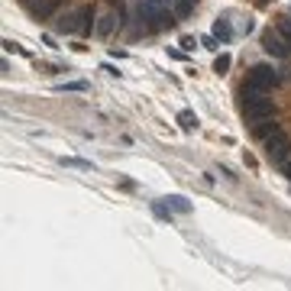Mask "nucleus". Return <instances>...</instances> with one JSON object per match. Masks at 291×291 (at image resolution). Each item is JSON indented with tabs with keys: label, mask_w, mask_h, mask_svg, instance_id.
<instances>
[{
	"label": "nucleus",
	"mask_w": 291,
	"mask_h": 291,
	"mask_svg": "<svg viewBox=\"0 0 291 291\" xmlns=\"http://www.w3.org/2000/svg\"><path fill=\"white\" fill-rule=\"evenodd\" d=\"M3 52H13V55H26L23 46H16L13 39H3Z\"/></svg>",
	"instance_id": "18"
},
{
	"label": "nucleus",
	"mask_w": 291,
	"mask_h": 291,
	"mask_svg": "<svg viewBox=\"0 0 291 291\" xmlns=\"http://www.w3.org/2000/svg\"><path fill=\"white\" fill-rule=\"evenodd\" d=\"M87 81H65V85H55V91H75V94H85L87 91Z\"/></svg>",
	"instance_id": "13"
},
{
	"label": "nucleus",
	"mask_w": 291,
	"mask_h": 291,
	"mask_svg": "<svg viewBox=\"0 0 291 291\" xmlns=\"http://www.w3.org/2000/svg\"><path fill=\"white\" fill-rule=\"evenodd\" d=\"M61 165H68V169H94L91 162H85V159H68V155H61Z\"/></svg>",
	"instance_id": "14"
},
{
	"label": "nucleus",
	"mask_w": 291,
	"mask_h": 291,
	"mask_svg": "<svg viewBox=\"0 0 291 291\" xmlns=\"http://www.w3.org/2000/svg\"><path fill=\"white\" fill-rule=\"evenodd\" d=\"M262 49H265L268 55H275V58H288V42H285V36L278 29L262 32Z\"/></svg>",
	"instance_id": "4"
},
{
	"label": "nucleus",
	"mask_w": 291,
	"mask_h": 291,
	"mask_svg": "<svg viewBox=\"0 0 291 291\" xmlns=\"http://www.w3.org/2000/svg\"><path fill=\"white\" fill-rule=\"evenodd\" d=\"M175 120H178V126H181V130H188V133L198 130V114H194V110H178Z\"/></svg>",
	"instance_id": "9"
},
{
	"label": "nucleus",
	"mask_w": 291,
	"mask_h": 291,
	"mask_svg": "<svg viewBox=\"0 0 291 291\" xmlns=\"http://www.w3.org/2000/svg\"><path fill=\"white\" fill-rule=\"evenodd\" d=\"M214 36L220 39V42H230V39H233V29H230V20H223V16H220V20H217V23H214Z\"/></svg>",
	"instance_id": "10"
},
{
	"label": "nucleus",
	"mask_w": 291,
	"mask_h": 291,
	"mask_svg": "<svg viewBox=\"0 0 291 291\" xmlns=\"http://www.w3.org/2000/svg\"><path fill=\"white\" fill-rule=\"evenodd\" d=\"M243 116L249 123H259V120H268V116H275V104L268 97L265 91H243Z\"/></svg>",
	"instance_id": "1"
},
{
	"label": "nucleus",
	"mask_w": 291,
	"mask_h": 291,
	"mask_svg": "<svg viewBox=\"0 0 291 291\" xmlns=\"http://www.w3.org/2000/svg\"><path fill=\"white\" fill-rule=\"evenodd\" d=\"M194 46H201V39H194V36H181V52H194Z\"/></svg>",
	"instance_id": "17"
},
{
	"label": "nucleus",
	"mask_w": 291,
	"mask_h": 291,
	"mask_svg": "<svg viewBox=\"0 0 291 291\" xmlns=\"http://www.w3.org/2000/svg\"><path fill=\"white\" fill-rule=\"evenodd\" d=\"M262 146H265V159L272 162V165H282V162L291 155V136H288V133H282V130H278L275 136H268Z\"/></svg>",
	"instance_id": "3"
},
{
	"label": "nucleus",
	"mask_w": 291,
	"mask_h": 291,
	"mask_svg": "<svg viewBox=\"0 0 291 291\" xmlns=\"http://www.w3.org/2000/svg\"><path fill=\"white\" fill-rule=\"evenodd\" d=\"M278 81H282V75L272 65H253L243 81V91H265L268 94L272 87H278Z\"/></svg>",
	"instance_id": "2"
},
{
	"label": "nucleus",
	"mask_w": 291,
	"mask_h": 291,
	"mask_svg": "<svg viewBox=\"0 0 291 291\" xmlns=\"http://www.w3.org/2000/svg\"><path fill=\"white\" fill-rule=\"evenodd\" d=\"M165 204H169L172 210H175V214H191V210H194L191 201L181 198V194H169V198H165Z\"/></svg>",
	"instance_id": "8"
},
{
	"label": "nucleus",
	"mask_w": 291,
	"mask_h": 291,
	"mask_svg": "<svg viewBox=\"0 0 291 291\" xmlns=\"http://www.w3.org/2000/svg\"><path fill=\"white\" fill-rule=\"evenodd\" d=\"M201 46H204V49H207V52H217V49H220V46H223V42H220V39H217V36H214V32H210V36H201Z\"/></svg>",
	"instance_id": "15"
},
{
	"label": "nucleus",
	"mask_w": 291,
	"mask_h": 291,
	"mask_svg": "<svg viewBox=\"0 0 291 291\" xmlns=\"http://www.w3.org/2000/svg\"><path fill=\"white\" fill-rule=\"evenodd\" d=\"M278 32H282L285 42L291 46V16H288V20H278Z\"/></svg>",
	"instance_id": "16"
},
{
	"label": "nucleus",
	"mask_w": 291,
	"mask_h": 291,
	"mask_svg": "<svg viewBox=\"0 0 291 291\" xmlns=\"http://www.w3.org/2000/svg\"><path fill=\"white\" fill-rule=\"evenodd\" d=\"M230 65H233V58L227 52H217V58H214V71L217 75H227V71H230Z\"/></svg>",
	"instance_id": "12"
},
{
	"label": "nucleus",
	"mask_w": 291,
	"mask_h": 291,
	"mask_svg": "<svg viewBox=\"0 0 291 291\" xmlns=\"http://www.w3.org/2000/svg\"><path fill=\"white\" fill-rule=\"evenodd\" d=\"M116 20H120V10H116V13H104V16H100V20H97V26H94V32H97L100 39H107L110 32H114Z\"/></svg>",
	"instance_id": "7"
},
{
	"label": "nucleus",
	"mask_w": 291,
	"mask_h": 291,
	"mask_svg": "<svg viewBox=\"0 0 291 291\" xmlns=\"http://www.w3.org/2000/svg\"><path fill=\"white\" fill-rule=\"evenodd\" d=\"M278 130H282V126H278V123L272 120V116H268V120H259V123H256V126H253V136L265 143V139H268V136H275Z\"/></svg>",
	"instance_id": "6"
},
{
	"label": "nucleus",
	"mask_w": 291,
	"mask_h": 291,
	"mask_svg": "<svg viewBox=\"0 0 291 291\" xmlns=\"http://www.w3.org/2000/svg\"><path fill=\"white\" fill-rule=\"evenodd\" d=\"M282 172H285V175L291 178V159H285V162H282Z\"/></svg>",
	"instance_id": "19"
},
{
	"label": "nucleus",
	"mask_w": 291,
	"mask_h": 291,
	"mask_svg": "<svg viewBox=\"0 0 291 291\" xmlns=\"http://www.w3.org/2000/svg\"><path fill=\"white\" fill-rule=\"evenodd\" d=\"M55 10H58V0H42V3H36V7H32V13H36L39 20H46V16H52Z\"/></svg>",
	"instance_id": "11"
},
{
	"label": "nucleus",
	"mask_w": 291,
	"mask_h": 291,
	"mask_svg": "<svg viewBox=\"0 0 291 291\" xmlns=\"http://www.w3.org/2000/svg\"><path fill=\"white\" fill-rule=\"evenodd\" d=\"M288 16H291V3H288Z\"/></svg>",
	"instance_id": "20"
},
{
	"label": "nucleus",
	"mask_w": 291,
	"mask_h": 291,
	"mask_svg": "<svg viewBox=\"0 0 291 291\" xmlns=\"http://www.w3.org/2000/svg\"><path fill=\"white\" fill-rule=\"evenodd\" d=\"M78 20H81V10H78V13H65V16L55 20V29L58 32H81V23H78Z\"/></svg>",
	"instance_id": "5"
}]
</instances>
